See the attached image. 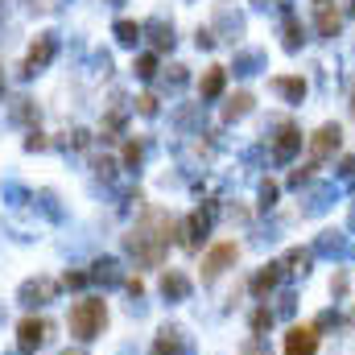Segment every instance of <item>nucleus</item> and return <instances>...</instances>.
Segmentation results:
<instances>
[{"mask_svg": "<svg viewBox=\"0 0 355 355\" xmlns=\"http://www.w3.org/2000/svg\"><path fill=\"white\" fill-rule=\"evenodd\" d=\"M170 215H162V211H145V219L132 227V236H128V252L137 257V265H162V252H166V244H170Z\"/></svg>", "mask_w": 355, "mask_h": 355, "instance_id": "1", "label": "nucleus"}, {"mask_svg": "<svg viewBox=\"0 0 355 355\" xmlns=\"http://www.w3.org/2000/svg\"><path fill=\"white\" fill-rule=\"evenodd\" d=\"M103 322H107V306H103V297H79V302L71 306V314H67L71 335L83 339V343L103 331Z\"/></svg>", "mask_w": 355, "mask_h": 355, "instance_id": "2", "label": "nucleus"}, {"mask_svg": "<svg viewBox=\"0 0 355 355\" xmlns=\"http://www.w3.org/2000/svg\"><path fill=\"white\" fill-rule=\"evenodd\" d=\"M211 223H215V211H211V207H198V211H190V219L182 223V244H186V248H198V244L207 240Z\"/></svg>", "mask_w": 355, "mask_h": 355, "instance_id": "3", "label": "nucleus"}, {"mask_svg": "<svg viewBox=\"0 0 355 355\" xmlns=\"http://www.w3.org/2000/svg\"><path fill=\"white\" fill-rule=\"evenodd\" d=\"M54 293H58V281H50V277H33V281H25L21 285V302L25 306H46V302H54Z\"/></svg>", "mask_w": 355, "mask_h": 355, "instance_id": "4", "label": "nucleus"}, {"mask_svg": "<svg viewBox=\"0 0 355 355\" xmlns=\"http://www.w3.org/2000/svg\"><path fill=\"white\" fill-rule=\"evenodd\" d=\"M236 257H240L236 244H215V248L207 252V261H202V281H215L227 265H236Z\"/></svg>", "mask_w": 355, "mask_h": 355, "instance_id": "5", "label": "nucleus"}, {"mask_svg": "<svg viewBox=\"0 0 355 355\" xmlns=\"http://www.w3.org/2000/svg\"><path fill=\"white\" fill-rule=\"evenodd\" d=\"M50 58H54V37H50V33H42V37L33 42V50L25 54V67H21V75H37L42 67H50Z\"/></svg>", "mask_w": 355, "mask_h": 355, "instance_id": "6", "label": "nucleus"}, {"mask_svg": "<svg viewBox=\"0 0 355 355\" xmlns=\"http://www.w3.org/2000/svg\"><path fill=\"white\" fill-rule=\"evenodd\" d=\"M297 149H302V132L293 124H281V132L272 137V162H293Z\"/></svg>", "mask_w": 355, "mask_h": 355, "instance_id": "7", "label": "nucleus"}, {"mask_svg": "<svg viewBox=\"0 0 355 355\" xmlns=\"http://www.w3.org/2000/svg\"><path fill=\"white\" fill-rule=\"evenodd\" d=\"M339 141H343L339 124H322V128L314 132V141H310V153H314V162H327V157L339 149Z\"/></svg>", "mask_w": 355, "mask_h": 355, "instance_id": "8", "label": "nucleus"}, {"mask_svg": "<svg viewBox=\"0 0 355 355\" xmlns=\"http://www.w3.org/2000/svg\"><path fill=\"white\" fill-rule=\"evenodd\" d=\"M318 352V331L314 327H293L285 335V355H314Z\"/></svg>", "mask_w": 355, "mask_h": 355, "instance_id": "9", "label": "nucleus"}, {"mask_svg": "<svg viewBox=\"0 0 355 355\" xmlns=\"http://www.w3.org/2000/svg\"><path fill=\"white\" fill-rule=\"evenodd\" d=\"M46 335H50V327H46L42 318H25V322L17 327V343H21V352L42 347V343H46Z\"/></svg>", "mask_w": 355, "mask_h": 355, "instance_id": "10", "label": "nucleus"}, {"mask_svg": "<svg viewBox=\"0 0 355 355\" xmlns=\"http://www.w3.org/2000/svg\"><path fill=\"white\" fill-rule=\"evenodd\" d=\"M339 198V186L335 182H322V186H314L310 194H306V215H322L331 202Z\"/></svg>", "mask_w": 355, "mask_h": 355, "instance_id": "11", "label": "nucleus"}, {"mask_svg": "<svg viewBox=\"0 0 355 355\" xmlns=\"http://www.w3.org/2000/svg\"><path fill=\"white\" fill-rule=\"evenodd\" d=\"M153 352H157V355H186L190 347H186V335H182L178 327H162V331H157Z\"/></svg>", "mask_w": 355, "mask_h": 355, "instance_id": "12", "label": "nucleus"}, {"mask_svg": "<svg viewBox=\"0 0 355 355\" xmlns=\"http://www.w3.org/2000/svg\"><path fill=\"white\" fill-rule=\"evenodd\" d=\"M281 277H285V265H265L257 277H252V285H248V289H252L257 297H268V293L281 285Z\"/></svg>", "mask_w": 355, "mask_h": 355, "instance_id": "13", "label": "nucleus"}, {"mask_svg": "<svg viewBox=\"0 0 355 355\" xmlns=\"http://www.w3.org/2000/svg\"><path fill=\"white\" fill-rule=\"evenodd\" d=\"M162 293H166L170 302H186V297H190V277L178 272V268H166V277H162Z\"/></svg>", "mask_w": 355, "mask_h": 355, "instance_id": "14", "label": "nucleus"}, {"mask_svg": "<svg viewBox=\"0 0 355 355\" xmlns=\"http://www.w3.org/2000/svg\"><path fill=\"white\" fill-rule=\"evenodd\" d=\"M318 257H347V236L343 232H322L318 244H314Z\"/></svg>", "mask_w": 355, "mask_h": 355, "instance_id": "15", "label": "nucleus"}, {"mask_svg": "<svg viewBox=\"0 0 355 355\" xmlns=\"http://www.w3.org/2000/svg\"><path fill=\"white\" fill-rule=\"evenodd\" d=\"M223 67H211L207 75H202V83H198V91H202V99H215V95H223Z\"/></svg>", "mask_w": 355, "mask_h": 355, "instance_id": "16", "label": "nucleus"}, {"mask_svg": "<svg viewBox=\"0 0 355 355\" xmlns=\"http://www.w3.org/2000/svg\"><path fill=\"white\" fill-rule=\"evenodd\" d=\"M91 281H103V285H120L124 277H120V268H116V261H95L87 272Z\"/></svg>", "mask_w": 355, "mask_h": 355, "instance_id": "17", "label": "nucleus"}, {"mask_svg": "<svg viewBox=\"0 0 355 355\" xmlns=\"http://www.w3.org/2000/svg\"><path fill=\"white\" fill-rule=\"evenodd\" d=\"M248 112H252V95H248V91H240V95H232V99H227L223 120H240V116H248Z\"/></svg>", "mask_w": 355, "mask_h": 355, "instance_id": "18", "label": "nucleus"}, {"mask_svg": "<svg viewBox=\"0 0 355 355\" xmlns=\"http://www.w3.org/2000/svg\"><path fill=\"white\" fill-rule=\"evenodd\" d=\"M272 91H277V95H285L289 103H302L306 83H302V79H272Z\"/></svg>", "mask_w": 355, "mask_h": 355, "instance_id": "19", "label": "nucleus"}, {"mask_svg": "<svg viewBox=\"0 0 355 355\" xmlns=\"http://www.w3.org/2000/svg\"><path fill=\"white\" fill-rule=\"evenodd\" d=\"M339 25H343V17H339L335 8H327V4H322V12H318V37H335V33H339Z\"/></svg>", "mask_w": 355, "mask_h": 355, "instance_id": "20", "label": "nucleus"}, {"mask_svg": "<svg viewBox=\"0 0 355 355\" xmlns=\"http://www.w3.org/2000/svg\"><path fill=\"white\" fill-rule=\"evenodd\" d=\"M145 29L153 33V42H157V50H166V46H174V25H166L162 17H153V21H149Z\"/></svg>", "mask_w": 355, "mask_h": 355, "instance_id": "21", "label": "nucleus"}, {"mask_svg": "<svg viewBox=\"0 0 355 355\" xmlns=\"http://www.w3.org/2000/svg\"><path fill=\"white\" fill-rule=\"evenodd\" d=\"M310 257H314L310 248H293L281 265H285V272H310Z\"/></svg>", "mask_w": 355, "mask_h": 355, "instance_id": "22", "label": "nucleus"}, {"mask_svg": "<svg viewBox=\"0 0 355 355\" xmlns=\"http://www.w3.org/2000/svg\"><path fill=\"white\" fill-rule=\"evenodd\" d=\"M112 33H116V37H120V42H124V46H137V42H141V33H145V29H141V25H137V21H116V29H112Z\"/></svg>", "mask_w": 355, "mask_h": 355, "instance_id": "23", "label": "nucleus"}, {"mask_svg": "<svg viewBox=\"0 0 355 355\" xmlns=\"http://www.w3.org/2000/svg\"><path fill=\"white\" fill-rule=\"evenodd\" d=\"M302 42H306V33H302L297 17H285V50H302Z\"/></svg>", "mask_w": 355, "mask_h": 355, "instance_id": "24", "label": "nucleus"}, {"mask_svg": "<svg viewBox=\"0 0 355 355\" xmlns=\"http://www.w3.org/2000/svg\"><path fill=\"white\" fill-rule=\"evenodd\" d=\"M257 67H261V54H257V50L236 54V75H257Z\"/></svg>", "mask_w": 355, "mask_h": 355, "instance_id": "25", "label": "nucleus"}, {"mask_svg": "<svg viewBox=\"0 0 355 355\" xmlns=\"http://www.w3.org/2000/svg\"><path fill=\"white\" fill-rule=\"evenodd\" d=\"M314 170H318V162H310V166H302V170H293V174H289V186H293V190H302V186H310V182H314Z\"/></svg>", "mask_w": 355, "mask_h": 355, "instance_id": "26", "label": "nucleus"}, {"mask_svg": "<svg viewBox=\"0 0 355 355\" xmlns=\"http://www.w3.org/2000/svg\"><path fill=\"white\" fill-rule=\"evenodd\" d=\"M132 71H137V75H141V79H153V75H157V58H153V54H141V58H137V67H132Z\"/></svg>", "mask_w": 355, "mask_h": 355, "instance_id": "27", "label": "nucleus"}, {"mask_svg": "<svg viewBox=\"0 0 355 355\" xmlns=\"http://www.w3.org/2000/svg\"><path fill=\"white\" fill-rule=\"evenodd\" d=\"M265 327H272V314L268 310H257L252 314V335H265Z\"/></svg>", "mask_w": 355, "mask_h": 355, "instance_id": "28", "label": "nucleus"}, {"mask_svg": "<svg viewBox=\"0 0 355 355\" xmlns=\"http://www.w3.org/2000/svg\"><path fill=\"white\" fill-rule=\"evenodd\" d=\"M272 202H277V182H261V207H272Z\"/></svg>", "mask_w": 355, "mask_h": 355, "instance_id": "29", "label": "nucleus"}, {"mask_svg": "<svg viewBox=\"0 0 355 355\" xmlns=\"http://www.w3.org/2000/svg\"><path fill=\"white\" fill-rule=\"evenodd\" d=\"M137 112H141V116H157V99H153V95H141V99H137Z\"/></svg>", "mask_w": 355, "mask_h": 355, "instance_id": "30", "label": "nucleus"}, {"mask_svg": "<svg viewBox=\"0 0 355 355\" xmlns=\"http://www.w3.org/2000/svg\"><path fill=\"white\" fill-rule=\"evenodd\" d=\"M87 281H91L87 272H67V277H62V285H67V289H83Z\"/></svg>", "mask_w": 355, "mask_h": 355, "instance_id": "31", "label": "nucleus"}, {"mask_svg": "<svg viewBox=\"0 0 355 355\" xmlns=\"http://www.w3.org/2000/svg\"><path fill=\"white\" fill-rule=\"evenodd\" d=\"M124 166H128V170L141 166V145H128V149H124Z\"/></svg>", "mask_w": 355, "mask_h": 355, "instance_id": "32", "label": "nucleus"}, {"mask_svg": "<svg viewBox=\"0 0 355 355\" xmlns=\"http://www.w3.org/2000/svg\"><path fill=\"white\" fill-rule=\"evenodd\" d=\"M25 149H29V153L46 149V137H42V132H29V137H25Z\"/></svg>", "mask_w": 355, "mask_h": 355, "instance_id": "33", "label": "nucleus"}, {"mask_svg": "<svg viewBox=\"0 0 355 355\" xmlns=\"http://www.w3.org/2000/svg\"><path fill=\"white\" fill-rule=\"evenodd\" d=\"M124 289H128L132 297H141V293H145V281H141V277H124Z\"/></svg>", "mask_w": 355, "mask_h": 355, "instance_id": "34", "label": "nucleus"}, {"mask_svg": "<svg viewBox=\"0 0 355 355\" xmlns=\"http://www.w3.org/2000/svg\"><path fill=\"white\" fill-rule=\"evenodd\" d=\"M277 302H281V306H277V314H281V318H289V314H293V293H281Z\"/></svg>", "mask_w": 355, "mask_h": 355, "instance_id": "35", "label": "nucleus"}, {"mask_svg": "<svg viewBox=\"0 0 355 355\" xmlns=\"http://www.w3.org/2000/svg\"><path fill=\"white\" fill-rule=\"evenodd\" d=\"M244 355H268L265 339H261V335H257V339H248V347H244Z\"/></svg>", "mask_w": 355, "mask_h": 355, "instance_id": "36", "label": "nucleus"}, {"mask_svg": "<svg viewBox=\"0 0 355 355\" xmlns=\"http://www.w3.org/2000/svg\"><path fill=\"white\" fill-rule=\"evenodd\" d=\"M170 83H174V87L186 83V67H170Z\"/></svg>", "mask_w": 355, "mask_h": 355, "instance_id": "37", "label": "nucleus"}, {"mask_svg": "<svg viewBox=\"0 0 355 355\" xmlns=\"http://www.w3.org/2000/svg\"><path fill=\"white\" fill-rule=\"evenodd\" d=\"M252 4H257V8H268V4H272V0H252Z\"/></svg>", "mask_w": 355, "mask_h": 355, "instance_id": "38", "label": "nucleus"}, {"mask_svg": "<svg viewBox=\"0 0 355 355\" xmlns=\"http://www.w3.org/2000/svg\"><path fill=\"white\" fill-rule=\"evenodd\" d=\"M352 227H355V207H352Z\"/></svg>", "mask_w": 355, "mask_h": 355, "instance_id": "39", "label": "nucleus"}, {"mask_svg": "<svg viewBox=\"0 0 355 355\" xmlns=\"http://www.w3.org/2000/svg\"><path fill=\"white\" fill-rule=\"evenodd\" d=\"M0 91H4V75H0Z\"/></svg>", "mask_w": 355, "mask_h": 355, "instance_id": "40", "label": "nucleus"}, {"mask_svg": "<svg viewBox=\"0 0 355 355\" xmlns=\"http://www.w3.org/2000/svg\"><path fill=\"white\" fill-rule=\"evenodd\" d=\"M112 4H116V0H112Z\"/></svg>", "mask_w": 355, "mask_h": 355, "instance_id": "41", "label": "nucleus"}, {"mask_svg": "<svg viewBox=\"0 0 355 355\" xmlns=\"http://www.w3.org/2000/svg\"><path fill=\"white\" fill-rule=\"evenodd\" d=\"M67 355H71V352H67Z\"/></svg>", "mask_w": 355, "mask_h": 355, "instance_id": "42", "label": "nucleus"}]
</instances>
